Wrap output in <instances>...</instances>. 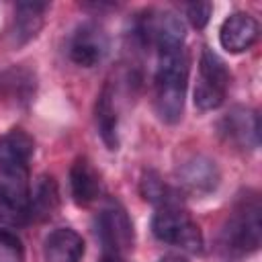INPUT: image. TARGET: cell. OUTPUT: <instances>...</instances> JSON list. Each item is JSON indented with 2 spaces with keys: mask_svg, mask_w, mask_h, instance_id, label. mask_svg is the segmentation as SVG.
Returning <instances> with one entry per match:
<instances>
[{
  "mask_svg": "<svg viewBox=\"0 0 262 262\" xmlns=\"http://www.w3.org/2000/svg\"><path fill=\"white\" fill-rule=\"evenodd\" d=\"M260 199L256 192L248 190L237 196L229 215L219 229V252L225 260H242L260 248Z\"/></svg>",
  "mask_w": 262,
  "mask_h": 262,
  "instance_id": "1",
  "label": "cell"
},
{
  "mask_svg": "<svg viewBox=\"0 0 262 262\" xmlns=\"http://www.w3.org/2000/svg\"><path fill=\"white\" fill-rule=\"evenodd\" d=\"M188 84V57L184 49L158 55L154 78V106L160 121L174 125L184 111V96Z\"/></svg>",
  "mask_w": 262,
  "mask_h": 262,
  "instance_id": "2",
  "label": "cell"
},
{
  "mask_svg": "<svg viewBox=\"0 0 262 262\" xmlns=\"http://www.w3.org/2000/svg\"><path fill=\"white\" fill-rule=\"evenodd\" d=\"M35 143L23 129H10L0 137V192L29 207V162ZM29 213V211H27Z\"/></svg>",
  "mask_w": 262,
  "mask_h": 262,
  "instance_id": "3",
  "label": "cell"
},
{
  "mask_svg": "<svg viewBox=\"0 0 262 262\" xmlns=\"http://www.w3.org/2000/svg\"><path fill=\"white\" fill-rule=\"evenodd\" d=\"M151 233L160 242L192 254L203 250V233L180 205L160 207L151 217Z\"/></svg>",
  "mask_w": 262,
  "mask_h": 262,
  "instance_id": "4",
  "label": "cell"
},
{
  "mask_svg": "<svg viewBox=\"0 0 262 262\" xmlns=\"http://www.w3.org/2000/svg\"><path fill=\"white\" fill-rule=\"evenodd\" d=\"M231 84V74L225 61L209 47L201 51L199 78L194 86V104L201 111H215L223 104L227 88Z\"/></svg>",
  "mask_w": 262,
  "mask_h": 262,
  "instance_id": "5",
  "label": "cell"
},
{
  "mask_svg": "<svg viewBox=\"0 0 262 262\" xmlns=\"http://www.w3.org/2000/svg\"><path fill=\"white\" fill-rule=\"evenodd\" d=\"M94 231L102 246V252H117L125 256L133 248V223L125 207L117 201H108L94 219Z\"/></svg>",
  "mask_w": 262,
  "mask_h": 262,
  "instance_id": "6",
  "label": "cell"
},
{
  "mask_svg": "<svg viewBox=\"0 0 262 262\" xmlns=\"http://www.w3.org/2000/svg\"><path fill=\"white\" fill-rule=\"evenodd\" d=\"M221 180L215 160L203 154H192L184 158L176 168V184L180 194L205 196L217 190Z\"/></svg>",
  "mask_w": 262,
  "mask_h": 262,
  "instance_id": "7",
  "label": "cell"
},
{
  "mask_svg": "<svg viewBox=\"0 0 262 262\" xmlns=\"http://www.w3.org/2000/svg\"><path fill=\"white\" fill-rule=\"evenodd\" d=\"M219 135L237 149H256L260 145V117L250 106H233L219 121Z\"/></svg>",
  "mask_w": 262,
  "mask_h": 262,
  "instance_id": "8",
  "label": "cell"
},
{
  "mask_svg": "<svg viewBox=\"0 0 262 262\" xmlns=\"http://www.w3.org/2000/svg\"><path fill=\"white\" fill-rule=\"evenodd\" d=\"M108 51V37L104 29L96 23H82L70 37L68 55L74 63L82 68H92Z\"/></svg>",
  "mask_w": 262,
  "mask_h": 262,
  "instance_id": "9",
  "label": "cell"
},
{
  "mask_svg": "<svg viewBox=\"0 0 262 262\" xmlns=\"http://www.w3.org/2000/svg\"><path fill=\"white\" fill-rule=\"evenodd\" d=\"M260 35L258 20L248 12H233L229 14L219 29V43L229 53L248 51Z\"/></svg>",
  "mask_w": 262,
  "mask_h": 262,
  "instance_id": "10",
  "label": "cell"
},
{
  "mask_svg": "<svg viewBox=\"0 0 262 262\" xmlns=\"http://www.w3.org/2000/svg\"><path fill=\"white\" fill-rule=\"evenodd\" d=\"M47 4L45 2H16L14 16L8 29V39L12 47H20L35 39L43 27Z\"/></svg>",
  "mask_w": 262,
  "mask_h": 262,
  "instance_id": "11",
  "label": "cell"
},
{
  "mask_svg": "<svg viewBox=\"0 0 262 262\" xmlns=\"http://www.w3.org/2000/svg\"><path fill=\"white\" fill-rule=\"evenodd\" d=\"M84 258V239L70 227H57L43 239L45 262H80Z\"/></svg>",
  "mask_w": 262,
  "mask_h": 262,
  "instance_id": "12",
  "label": "cell"
},
{
  "mask_svg": "<svg viewBox=\"0 0 262 262\" xmlns=\"http://www.w3.org/2000/svg\"><path fill=\"white\" fill-rule=\"evenodd\" d=\"M70 190L76 205H90L94 203L102 192V180L96 168L86 160L78 158L70 168Z\"/></svg>",
  "mask_w": 262,
  "mask_h": 262,
  "instance_id": "13",
  "label": "cell"
},
{
  "mask_svg": "<svg viewBox=\"0 0 262 262\" xmlns=\"http://www.w3.org/2000/svg\"><path fill=\"white\" fill-rule=\"evenodd\" d=\"M94 121H96V129H98L102 143L108 149H117L119 147V117H117L115 92L111 84H104L102 90L98 92V98L94 104Z\"/></svg>",
  "mask_w": 262,
  "mask_h": 262,
  "instance_id": "14",
  "label": "cell"
},
{
  "mask_svg": "<svg viewBox=\"0 0 262 262\" xmlns=\"http://www.w3.org/2000/svg\"><path fill=\"white\" fill-rule=\"evenodd\" d=\"M59 207V190H57V182L53 180V176H39L35 180V186L29 194V219L35 221H43L49 219Z\"/></svg>",
  "mask_w": 262,
  "mask_h": 262,
  "instance_id": "15",
  "label": "cell"
},
{
  "mask_svg": "<svg viewBox=\"0 0 262 262\" xmlns=\"http://www.w3.org/2000/svg\"><path fill=\"white\" fill-rule=\"evenodd\" d=\"M35 74L25 68H10L0 74V94L14 104H27L35 96Z\"/></svg>",
  "mask_w": 262,
  "mask_h": 262,
  "instance_id": "16",
  "label": "cell"
},
{
  "mask_svg": "<svg viewBox=\"0 0 262 262\" xmlns=\"http://www.w3.org/2000/svg\"><path fill=\"white\" fill-rule=\"evenodd\" d=\"M139 190L143 194V199L151 205L160 207H174L180 205V192L176 188H172L170 184H166L162 180V176L154 170L143 172L141 182H139Z\"/></svg>",
  "mask_w": 262,
  "mask_h": 262,
  "instance_id": "17",
  "label": "cell"
},
{
  "mask_svg": "<svg viewBox=\"0 0 262 262\" xmlns=\"http://www.w3.org/2000/svg\"><path fill=\"white\" fill-rule=\"evenodd\" d=\"M0 262H25V248L20 237L0 225Z\"/></svg>",
  "mask_w": 262,
  "mask_h": 262,
  "instance_id": "18",
  "label": "cell"
},
{
  "mask_svg": "<svg viewBox=\"0 0 262 262\" xmlns=\"http://www.w3.org/2000/svg\"><path fill=\"white\" fill-rule=\"evenodd\" d=\"M29 221V213L23 205H18L16 201H12L10 196H6L4 192H0V225H25Z\"/></svg>",
  "mask_w": 262,
  "mask_h": 262,
  "instance_id": "19",
  "label": "cell"
},
{
  "mask_svg": "<svg viewBox=\"0 0 262 262\" xmlns=\"http://www.w3.org/2000/svg\"><path fill=\"white\" fill-rule=\"evenodd\" d=\"M211 12H213L211 2H190V4H186V16H188V20L194 29H205L209 18H211Z\"/></svg>",
  "mask_w": 262,
  "mask_h": 262,
  "instance_id": "20",
  "label": "cell"
},
{
  "mask_svg": "<svg viewBox=\"0 0 262 262\" xmlns=\"http://www.w3.org/2000/svg\"><path fill=\"white\" fill-rule=\"evenodd\" d=\"M100 262H125V260H123V256L117 254V252H102Z\"/></svg>",
  "mask_w": 262,
  "mask_h": 262,
  "instance_id": "21",
  "label": "cell"
},
{
  "mask_svg": "<svg viewBox=\"0 0 262 262\" xmlns=\"http://www.w3.org/2000/svg\"><path fill=\"white\" fill-rule=\"evenodd\" d=\"M158 262H188V260H184L182 256H174V254H168V256L160 258Z\"/></svg>",
  "mask_w": 262,
  "mask_h": 262,
  "instance_id": "22",
  "label": "cell"
}]
</instances>
